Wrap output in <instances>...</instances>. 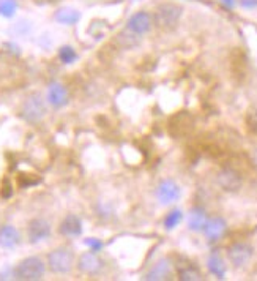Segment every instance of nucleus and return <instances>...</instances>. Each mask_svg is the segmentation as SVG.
Returning <instances> with one entry per match:
<instances>
[{
    "mask_svg": "<svg viewBox=\"0 0 257 281\" xmlns=\"http://www.w3.org/2000/svg\"><path fill=\"white\" fill-rule=\"evenodd\" d=\"M46 272V264L43 263L41 257L30 256L23 259L14 267V278L21 281H38L45 276Z\"/></svg>",
    "mask_w": 257,
    "mask_h": 281,
    "instance_id": "obj_1",
    "label": "nucleus"
},
{
    "mask_svg": "<svg viewBox=\"0 0 257 281\" xmlns=\"http://www.w3.org/2000/svg\"><path fill=\"white\" fill-rule=\"evenodd\" d=\"M48 267L52 273L65 275L74 266V253L67 247H58L48 254Z\"/></svg>",
    "mask_w": 257,
    "mask_h": 281,
    "instance_id": "obj_2",
    "label": "nucleus"
},
{
    "mask_svg": "<svg viewBox=\"0 0 257 281\" xmlns=\"http://www.w3.org/2000/svg\"><path fill=\"white\" fill-rule=\"evenodd\" d=\"M46 112H48V108H46L45 99L41 95H38V93L30 95L21 106V115L29 124L41 122L46 115Z\"/></svg>",
    "mask_w": 257,
    "mask_h": 281,
    "instance_id": "obj_3",
    "label": "nucleus"
},
{
    "mask_svg": "<svg viewBox=\"0 0 257 281\" xmlns=\"http://www.w3.org/2000/svg\"><path fill=\"white\" fill-rule=\"evenodd\" d=\"M182 16V8L175 4H161L155 11V23L163 27L170 29L174 27Z\"/></svg>",
    "mask_w": 257,
    "mask_h": 281,
    "instance_id": "obj_4",
    "label": "nucleus"
},
{
    "mask_svg": "<svg viewBox=\"0 0 257 281\" xmlns=\"http://www.w3.org/2000/svg\"><path fill=\"white\" fill-rule=\"evenodd\" d=\"M106 264L103 257L98 254L96 251H87L84 254L79 256L77 259V269L79 272H82L85 275H90V276H95V275H100L103 270H104Z\"/></svg>",
    "mask_w": 257,
    "mask_h": 281,
    "instance_id": "obj_5",
    "label": "nucleus"
},
{
    "mask_svg": "<svg viewBox=\"0 0 257 281\" xmlns=\"http://www.w3.org/2000/svg\"><path fill=\"white\" fill-rule=\"evenodd\" d=\"M156 199L158 203L163 204V206H170L174 203H177V200L180 199L182 196V190L179 187V184L174 182V180L167 178V180H163V182H160V185L156 187Z\"/></svg>",
    "mask_w": 257,
    "mask_h": 281,
    "instance_id": "obj_6",
    "label": "nucleus"
},
{
    "mask_svg": "<svg viewBox=\"0 0 257 281\" xmlns=\"http://www.w3.org/2000/svg\"><path fill=\"white\" fill-rule=\"evenodd\" d=\"M153 24V19L150 16V13L147 11H137L134 13L126 23V32H130L131 35L142 38V35L148 33Z\"/></svg>",
    "mask_w": 257,
    "mask_h": 281,
    "instance_id": "obj_7",
    "label": "nucleus"
},
{
    "mask_svg": "<svg viewBox=\"0 0 257 281\" xmlns=\"http://www.w3.org/2000/svg\"><path fill=\"white\" fill-rule=\"evenodd\" d=\"M254 254V250L249 244L245 242H235L227 248V257L233 267H243L246 266Z\"/></svg>",
    "mask_w": 257,
    "mask_h": 281,
    "instance_id": "obj_8",
    "label": "nucleus"
},
{
    "mask_svg": "<svg viewBox=\"0 0 257 281\" xmlns=\"http://www.w3.org/2000/svg\"><path fill=\"white\" fill-rule=\"evenodd\" d=\"M46 99H48V103L52 108H55V109H60V108L67 106L68 105V99H70L67 86L63 83H58V81L51 83L48 86Z\"/></svg>",
    "mask_w": 257,
    "mask_h": 281,
    "instance_id": "obj_9",
    "label": "nucleus"
},
{
    "mask_svg": "<svg viewBox=\"0 0 257 281\" xmlns=\"http://www.w3.org/2000/svg\"><path fill=\"white\" fill-rule=\"evenodd\" d=\"M51 235V225L45 218H35L27 225V238L30 244H39Z\"/></svg>",
    "mask_w": 257,
    "mask_h": 281,
    "instance_id": "obj_10",
    "label": "nucleus"
},
{
    "mask_svg": "<svg viewBox=\"0 0 257 281\" xmlns=\"http://www.w3.org/2000/svg\"><path fill=\"white\" fill-rule=\"evenodd\" d=\"M226 229H227L226 219H223L220 216H213V218L207 219L202 232L205 234L208 242H218V240L226 234Z\"/></svg>",
    "mask_w": 257,
    "mask_h": 281,
    "instance_id": "obj_11",
    "label": "nucleus"
},
{
    "mask_svg": "<svg viewBox=\"0 0 257 281\" xmlns=\"http://www.w3.org/2000/svg\"><path fill=\"white\" fill-rule=\"evenodd\" d=\"M58 232H60L63 237L68 238H77L82 235V222L77 215H67L60 226H58Z\"/></svg>",
    "mask_w": 257,
    "mask_h": 281,
    "instance_id": "obj_12",
    "label": "nucleus"
},
{
    "mask_svg": "<svg viewBox=\"0 0 257 281\" xmlns=\"http://www.w3.org/2000/svg\"><path fill=\"white\" fill-rule=\"evenodd\" d=\"M218 184L226 191H237L242 187V177L237 171L226 168L218 174Z\"/></svg>",
    "mask_w": 257,
    "mask_h": 281,
    "instance_id": "obj_13",
    "label": "nucleus"
},
{
    "mask_svg": "<svg viewBox=\"0 0 257 281\" xmlns=\"http://www.w3.org/2000/svg\"><path fill=\"white\" fill-rule=\"evenodd\" d=\"M172 272V264L167 257H163L160 259L158 263L145 273L144 279H148V281H160V279H167L169 275Z\"/></svg>",
    "mask_w": 257,
    "mask_h": 281,
    "instance_id": "obj_14",
    "label": "nucleus"
},
{
    "mask_svg": "<svg viewBox=\"0 0 257 281\" xmlns=\"http://www.w3.org/2000/svg\"><path fill=\"white\" fill-rule=\"evenodd\" d=\"M19 242H21V234H19V231L14 226L5 225L0 228V248L11 250L17 247Z\"/></svg>",
    "mask_w": 257,
    "mask_h": 281,
    "instance_id": "obj_15",
    "label": "nucleus"
},
{
    "mask_svg": "<svg viewBox=\"0 0 257 281\" xmlns=\"http://www.w3.org/2000/svg\"><path fill=\"white\" fill-rule=\"evenodd\" d=\"M207 219L208 216L202 207H192L188 215V228L194 232H202Z\"/></svg>",
    "mask_w": 257,
    "mask_h": 281,
    "instance_id": "obj_16",
    "label": "nucleus"
},
{
    "mask_svg": "<svg viewBox=\"0 0 257 281\" xmlns=\"http://www.w3.org/2000/svg\"><path fill=\"white\" fill-rule=\"evenodd\" d=\"M207 266H208V270H210L211 275H215L218 279H224V276H226V264H224L223 257L218 253H211L208 256Z\"/></svg>",
    "mask_w": 257,
    "mask_h": 281,
    "instance_id": "obj_17",
    "label": "nucleus"
},
{
    "mask_svg": "<svg viewBox=\"0 0 257 281\" xmlns=\"http://www.w3.org/2000/svg\"><path fill=\"white\" fill-rule=\"evenodd\" d=\"M79 19H81V13L74 8L63 7L60 10H57V13H55V21L63 26H73L79 21Z\"/></svg>",
    "mask_w": 257,
    "mask_h": 281,
    "instance_id": "obj_18",
    "label": "nucleus"
},
{
    "mask_svg": "<svg viewBox=\"0 0 257 281\" xmlns=\"http://www.w3.org/2000/svg\"><path fill=\"white\" fill-rule=\"evenodd\" d=\"M179 278L183 281H197V279H202V273L192 264H185L179 267Z\"/></svg>",
    "mask_w": 257,
    "mask_h": 281,
    "instance_id": "obj_19",
    "label": "nucleus"
},
{
    "mask_svg": "<svg viewBox=\"0 0 257 281\" xmlns=\"http://www.w3.org/2000/svg\"><path fill=\"white\" fill-rule=\"evenodd\" d=\"M182 219H183L182 210H180V209H174V210H170V212L166 215V218H164V228H166L167 231H172V229H175L177 226H179V225L182 223Z\"/></svg>",
    "mask_w": 257,
    "mask_h": 281,
    "instance_id": "obj_20",
    "label": "nucleus"
},
{
    "mask_svg": "<svg viewBox=\"0 0 257 281\" xmlns=\"http://www.w3.org/2000/svg\"><path fill=\"white\" fill-rule=\"evenodd\" d=\"M17 10L16 0H0V16L4 17H13Z\"/></svg>",
    "mask_w": 257,
    "mask_h": 281,
    "instance_id": "obj_21",
    "label": "nucleus"
},
{
    "mask_svg": "<svg viewBox=\"0 0 257 281\" xmlns=\"http://www.w3.org/2000/svg\"><path fill=\"white\" fill-rule=\"evenodd\" d=\"M58 58L62 60V64L68 65V64H73L77 58V54H76L73 46H62L60 49H58Z\"/></svg>",
    "mask_w": 257,
    "mask_h": 281,
    "instance_id": "obj_22",
    "label": "nucleus"
},
{
    "mask_svg": "<svg viewBox=\"0 0 257 281\" xmlns=\"http://www.w3.org/2000/svg\"><path fill=\"white\" fill-rule=\"evenodd\" d=\"M248 127H249V130L254 133V134H257V108H254V109H251V112L248 114Z\"/></svg>",
    "mask_w": 257,
    "mask_h": 281,
    "instance_id": "obj_23",
    "label": "nucleus"
},
{
    "mask_svg": "<svg viewBox=\"0 0 257 281\" xmlns=\"http://www.w3.org/2000/svg\"><path fill=\"white\" fill-rule=\"evenodd\" d=\"M85 245L92 250V251H101V248H103V242L101 240H96V238H87L85 240Z\"/></svg>",
    "mask_w": 257,
    "mask_h": 281,
    "instance_id": "obj_24",
    "label": "nucleus"
},
{
    "mask_svg": "<svg viewBox=\"0 0 257 281\" xmlns=\"http://www.w3.org/2000/svg\"><path fill=\"white\" fill-rule=\"evenodd\" d=\"M240 5L246 10H254L257 8V0H239Z\"/></svg>",
    "mask_w": 257,
    "mask_h": 281,
    "instance_id": "obj_25",
    "label": "nucleus"
},
{
    "mask_svg": "<svg viewBox=\"0 0 257 281\" xmlns=\"http://www.w3.org/2000/svg\"><path fill=\"white\" fill-rule=\"evenodd\" d=\"M220 2L227 8V10H233L237 5V0H220Z\"/></svg>",
    "mask_w": 257,
    "mask_h": 281,
    "instance_id": "obj_26",
    "label": "nucleus"
}]
</instances>
